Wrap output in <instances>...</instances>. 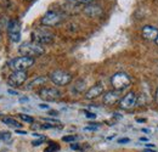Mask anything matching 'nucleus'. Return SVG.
I'll return each instance as SVG.
<instances>
[{"mask_svg":"<svg viewBox=\"0 0 158 152\" xmlns=\"http://www.w3.org/2000/svg\"><path fill=\"white\" fill-rule=\"evenodd\" d=\"M20 53L23 56H28V57H34L40 56L45 53L44 48L38 44V43H34V41H28V43H23L20 46Z\"/></svg>","mask_w":158,"mask_h":152,"instance_id":"f257e3e1","label":"nucleus"},{"mask_svg":"<svg viewBox=\"0 0 158 152\" xmlns=\"http://www.w3.org/2000/svg\"><path fill=\"white\" fill-rule=\"evenodd\" d=\"M34 65V58L28 56H21L17 58H14L12 61H10L9 66L14 72H22L26 71L28 68H31Z\"/></svg>","mask_w":158,"mask_h":152,"instance_id":"f03ea898","label":"nucleus"},{"mask_svg":"<svg viewBox=\"0 0 158 152\" xmlns=\"http://www.w3.org/2000/svg\"><path fill=\"white\" fill-rule=\"evenodd\" d=\"M32 39L34 43H38L40 45H46L54 41L55 36L46 28H38L32 33Z\"/></svg>","mask_w":158,"mask_h":152,"instance_id":"7ed1b4c3","label":"nucleus"},{"mask_svg":"<svg viewBox=\"0 0 158 152\" xmlns=\"http://www.w3.org/2000/svg\"><path fill=\"white\" fill-rule=\"evenodd\" d=\"M111 84L114 88V90H124L127 89L130 84H131V79L124 72H117L116 74H113L111 78Z\"/></svg>","mask_w":158,"mask_h":152,"instance_id":"20e7f679","label":"nucleus"},{"mask_svg":"<svg viewBox=\"0 0 158 152\" xmlns=\"http://www.w3.org/2000/svg\"><path fill=\"white\" fill-rule=\"evenodd\" d=\"M50 79L56 85H67V84L71 83L72 76L68 72L57 70V71H54V72L50 73Z\"/></svg>","mask_w":158,"mask_h":152,"instance_id":"39448f33","label":"nucleus"},{"mask_svg":"<svg viewBox=\"0 0 158 152\" xmlns=\"http://www.w3.org/2000/svg\"><path fill=\"white\" fill-rule=\"evenodd\" d=\"M9 37L12 43H19L21 39V24L19 19H11L7 24Z\"/></svg>","mask_w":158,"mask_h":152,"instance_id":"423d86ee","label":"nucleus"},{"mask_svg":"<svg viewBox=\"0 0 158 152\" xmlns=\"http://www.w3.org/2000/svg\"><path fill=\"white\" fill-rule=\"evenodd\" d=\"M62 21V15L57 11H48L44 17L41 19V23L46 27H51V26H56Z\"/></svg>","mask_w":158,"mask_h":152,"instance_id":"0eeeda50","label":"nucleus"},{"mask_svg":"<svg viewBox=\"0 0 158 152\" xmlns=\"http://www.w3.org/2000/svg\"><path fill=\"white\" fill-rule=\"evenodd\" d=\"M138 103V95L134 91L128 93L123 99H120L119 101V107L122 110H131L135 105Z\"/></svg>","mask_w":158,"mask_h":152,"instance_id":"6e6552de","label":"nucleus"},{"mask_svg":"<svg viewBox=\"0 0 158 152\" xmlns=\"http://www.w3.org/2000/svg\"><path fill=\"white\" fill-rule=\"evenodd\" d=\"M39 96L44 101H57L61 97V93L56 88H43L39 91Z\"/></svg>","mask_w":158,"mask_h":152,"instance_id":"1a4fd4ad","label":"nucleus"},{"mask_svg":"<svg viewBox=\"0 0 158 152\" xmlns=\"http://www.w3.org/2000/svg\"><path fill=\"white\" fill-rule=\"evenodd\" d=\"M26 80H27V73L26 71H22V72H14L9 77L7 83L11 87H21Z\"/></svg>","mask_w":158,"mask_h":152,"instance_id":"9d476101","label":"nucleus"},{"mask_svg":"<svg viewBox=\"0 0 158 152\" xmlns=\"http://www.w3.org/2000/svg\"><path fill=\"white\" fill-rule=\"evenodd\" d=\"M120 99V94H119L118 90H111V91H107L105 95H103V103L105 105H108V106H111V105H114L116 102H118L120 101L119 100Z\"/></svg>","mask_w":158,"mask_h":152,"instance_id":"9b49d317","label":"nucleus"},{"mask_svg":"<svg viewBox=\"0 0 158 152\" xmlns=\"http://www.w3.org/2000/svg\"><path fill=\"white\" fill-rule=\"evenodd\" d=\"M142 37L146 40H156L158 37V29L152 26H145L142 28Z\"/></svg>","mask_w":158,"mask_h":152,"instance_id":"f8f14e48","label":"nucleus"},{"mask_svg":"<svg viewBox=\"0 0 158 152\" xmlns=\"http://www.w3.org/2000/svg\"><path fill=\"white\" fill-rule=\"evenodd\" d=\"M102 93H103V87H102L101 84H96V85L91 87V88L85 93V99H88V100L96 99V97H99Z\"/></svg>","mask_w":158,"mask_h":152,"instance_id":"ddd939ff","label":"nucleus"},{"mask_svg":"<svg viewBox=\"0 0 158 152\" xmlns=\"http://www.w3.org/2000/svg\"><path fill=\"white\" fill-rule=\"evenodd\" d=\"M84 12L89 16V17H99L102 15V9L99 5H88L84 10Z\"/></svg>","mask_w":158,"mask_h":152,"instance_id":"4468645a","label":"nucleus"},{"mask_svg":"<svg viewBox=\"0 0 158 152\" xmlns=\"http://www.w3.org/2000/svg\"><path fill=\"white\" fill-rule=\"evenodd\" d=\"M46 82V78L45 77H38L35 79H33L28 85H27V89H33L35 87H39V85H44Z\"/></svg>","mask_w":158,"mask_h":152,"instance_id":"2eb2a0df","label":"nucleus"},{"mask_svg":"<svg viewBox=\"0 0 158 152\" xmlns=\"http://www.w3.org/2000/svg\"><path fill=\"white\" fill-rule=\"evenodd\" d=\"M2 123H5V124H7V125H10V127H16V128H20L21 124L15 119V118H11V117H5V118H2Z\"/></svg>","mask_w":158,"mask_h":152,"instance_id":"dca6fc26","label":"nucleus"},{"mask_svg":"<svg viewBox=\"0 0 158 152\" xmlns=\"http://www.w3.org/2000/svg\"><path fill=\"white\" fill-rule=\"evenodd\" d=\"M60 150V146L57 145V144H55V142H51L45 150H44V152H56Z\"/></svg>","mask_w":158,"mask_h":152,"instance_id":"f3484780","label":"nucleus"},{"mask_svg":"<svg viewBox=\"0 0 158 152\" xmlns=\"http://www.w3.org/2000/svg\"><path fill=\"white\" fill-rule=\"evenodd\" d=\"M10 139H11V133L10 132H0V140L9 141Z\"/></svg>","mask_w":158,"mask_h":152,"instance_id":"a211bd4d","label":"nucleus"},{"mask_svg":"<svg viewBox=\"0 0 158 152\" xmlns=\"http://www.w3.org/2000/svg\"><path fill=\"white\" fill-rule=\"evenodd\" d=\"M20 118L23 122H27V123H33L34 122V119L28 114H20Z\"/></svg>","mask_w":158,"mask_h":152,"instance_id":"6ab92c4d","label":"nucleus"},{"mask_svg":"<svg viewBox=\"0 0 158 152\" xmlns=\"http://www.w3.org/2000/svg\"><path fill=\"white\" fill-rule=\"evenodd\" d=\"M76 139H77V136H74V135H67V136H63L62 137V140L64 142H73Z\"/></svg>","mask_w":158,"mask_h":152,"instance_id":"aec40b11","label":"nucleus"},{"mask_svg":"<svg viewBox=\"0 0 158 152\" xmlns=\"http://www.w3.org/2000/svg\"><path fill=\"white\" fill-rule=\"evenodd\" d=\"M72 1H74V2H77V4H84V5H89L90 2H93L94 0H72Z\"/></svg>","mask_w":158,"mask_h":152,"instance_id":"412c9836","label":"nucleus"},{"mask_svg":"<svg viewBox=\"0 0 158 152\" xmlns=\"http://www.w3.org/2000/svg\"><path fill=\"white\" fill-rule=\"evenodd\" d=\"M43 141H44V137H40L39 140H34V141L32 142V145H33V146H39V145L43 144Z\"/></svg>","mask_w":158,"mask_h":152,"instance_id":"4be33fe9","label":"nucleus"},{"mask_svg":"<svg viewBox=\"0 0 158 152\" xmlns=\"http://www.w3.org/2000/svg\"><path fill=\"white\" fill-rule=\"evenodd\" d=\"M85 116H86V118H89V119H95V118H96V114L91 113V112H88V111H85Z\"/></svg>","mask_w":158,"mask_h":152,"instance_id":"5701e85b","label":"nucleus"},{"mask_svg":"<svg viewBox=\"0 0 158 152\" xmlns=\"http://www.w3.org/2000/svg\"><path fill=\"white\" fill-rule=\"evenodd\" d=\"M129 141H130V139H128V137H122V139L118 140V144H127V142H129Z\"/></svg>","mask_w":158,"mask_h":152,"instance_id":"b1692460","label":"nucleus"},{"mask_svg":"<svg viewBox=\"0 0 158 152\" xmlns=\"http://www.w3.org/2000/svg\"><path fill=\"white\" fill-rule=\"evenodd\" d=\"M71 149L72 150H80V146L78 144H71Z\"/></svg>","mask_w":158,"mask_h":152,"instance_id":"393cba45","label":"nucleus"},{"mask_svg":"<svg viewBox=\"0 0 158 152\" xmlns=\"http://www.w3.org/2000/svg\"><path fill=\"white\" fill-rule=\"evenodd\" d=\"M39 107L40 108H44V110H49V106H48V105H45V103H40Z\"/></svg>","mask_w":158,"mask_h":152,"instance_id":"a878e982","label":"nucleus"},{"mask_svg":"<svg viewBox=\"0 0 158 152\" xmlns=\"http://www.w3.org/2000/svg\"><path fill=\"white\" fill-rule=\"evenodd\" d=\"M145 146L147 149H155V144H145Z\"/></svg>","mask_w":158,"mask_h":152,"instance_id":"bb28decb","label":"nucleus"},{"mask_svg":"<svg viewBox=\"0 0 158 152\" xmlns=\"http://www.w3.org/2000/svg\"><path fill=\"white\" fill-rule=\"evenodd\" d=\"M49 114H50V116H57V111H50Z\"/></svg>","mask_w":158,"mask_h":152,"instance_id":"cd10ccee","label":"nucleus"},{"mask_svg":"<svg viewBox=\"0 0 158 152\" xmlns=\"http://www.w3.org/2000/svg\"><path fill=\"white\" fill-rule=\"evenodd\" d=\"M9 93H10V94H12V95H17V91H15V90H12V89H10V90H9Z\"/></svg>","mask_w":158,"mask_h":152,"instance_id":"c85d7f7f","label":"nucleus"},{"mask_svg":"<svg viewBox=\"0 0 158 152\" xmlns=\"http://www.w3.org/2000/svg\"><path fill=\"white\" fill-rule=\"evenodd\" d=\"M16 133L17 134H21V135H26V132H22V130H19V129H17V130H16Z\"/></svg>","mask_w":158,"mask_h":152,"instance_id":"c756f323","label":"nucleus"},{"mask_svg":"<svg viewBox=\"0 0 158 152\" xmlns=\"http://www.w3.org/2000/svg\"><path fill=\"white\" fill-rule=\"evenodd\" d=\"M140 141H148V139H147V137H143V136H142V137H140Z\"/></svg>","mask_w":158,"mask_h":152,"instance_id":"7c9ffc66","label":"nucleus"},{"mask_svg":"<svg viewBox=\"0 0 158 152\" xmlns=\"http://www.w3.org/2000/svg\"><path fill=\"white\" fill-rule=\"evenodd\" d=\"M20 101L21 102H26V101H28V99H27V97H22Z\"/></svg>","mask_w":158,"mask_h":152,"instance_id":"2f4dec72","label":"nucleus"},{"mask_svg":"<svg viewBox=\"0 0 158 152\" xmlns=\"http://www.w3.org/2000/svg\"><path fill=\"white\" fill-rule=\"evenodd\" d=\"M143 152H156V151H155L153 149H152V150H150V149H146V150H145Z\"/></svg>","mask_w":158,"mask_h":152,"instance_id":"473e14b6","label":"nucleus"},{"mask_svg":"<svg viewBox=\"0 0 158 152\" xmlns=\"http://www.w3.org/2000/svg\"><path fill=\"white\" fill-rule=\"evenodd\" d=\"M156 102L158 103V88H157V90H156Z\"/></svg>","mask_w":158,"mask_h":152,"instance_id":"72a5a7b5","label":"nucleus"},{"mask_svg":"<svg viewBox=\"0 0 158 152\" xmlns=\"http://www.w3.org/2000/svg\"><path fill=\"white\" fill-rule=\"evenodd\" d=\"M142 132H143V133H148L150 130H148V129H143V128H142Z\"/></svg>","mask_w":158,"mask_h":152,"instance_id":"f704fd0d","label":"nucleus"},{"mask_svg":"<svg viewBox=\"0 0 158 152\" xmlns=\"http://www.w3.org/2000/svg\"><path fill=\"white\" fill-rule=\"evenodd\" d=\"M138 122H140V123H142V122H145V119H140V118H139Z\"/></svg>","mask_w":158,"mask_h":152,"instance_id":"c9c22d12","label":"nucleus"},{"mask_svg":"<svg viewBox=\"0 0 158 152\" xmlns=\"http://www.w3.org/2000/svg\"><path fill=\"white\" fill-rule=\"evenodd\" d=\"M155 41H156V44H157V45H158V37H157V39H156Z\"/></svg>","mask_w":158,"mask_h":152,"instance_id":"e433bc0d","label":"nucleus"},{"mask_svg":"<svg viewBox=\"0 0 158 152\" xmlns=\"http://www.w3.org/2000/svg\"><path fill=\"white\" fill-rule=\"evenodd\" d=\"M27 1H32V0H27Z\"/></svg>","mask_w":158,"mask_h":152,"instance_id":"4c0bfd02","label":"nucleus"}]
</instances>
